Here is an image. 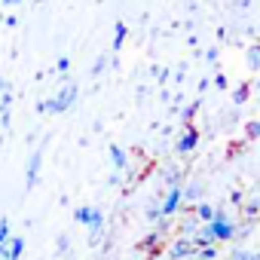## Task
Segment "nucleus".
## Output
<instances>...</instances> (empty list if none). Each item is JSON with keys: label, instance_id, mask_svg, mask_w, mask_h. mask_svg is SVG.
<instances>
[{"label": "nucleus", "instance_id": "obj_5", "mask_svg": "<svg viewBox=\"0 0 260 260\" xmlns=\"http://www.w3.org/2000/svg\"><path fill=\"white\" fill-rule=\"evenodd\" d=\"M196 251V242H187V239H181L175 248H172V260H184V257H190Z\"/></svg>", "mask_w": 260, "mask_h": 260}, {"label": "nucleus", "instance_id": "obj_2", "mask_svg": "<svg viewBox=\"0 0 260 260\" xmlns=\"http://www.w3.org/2000/svg\"><path fill=\"white\" fill-rule=\"evenodd\" d=\"M181 199H184V193H181V187H169V193L162 196V202H159V208L153 211V217H169V214H175L178 208H181Z\"/></svg>", "mask_w": 260, "mask_h": 260}, {"label": "nucleus", "instance_id": "obj_13", "mask_svg": "<svg viewBox=\"0 0 260 260\" xmlns=\"http://www.w3.org/2000/svg\"><path fill=\"white\" fill-rule=\"evenodd\" d=\"M4 4H7V7H10V4H16V0H4Z\"/></svg>", "mask_w": 260, "mask_h": 260}, {"label": "nucleus", "instance_id": "obj_10", "mask_svg": "<svg viewBox=\"0 0 260 260\" xmlns=\"http://www.w3.org/2000/svg\"><path fill=\"white\" fill-rule=\"evenodd\" d=\"M196 214H199V217H202V220L208 223V220H211V217H214L217 211H214V208H208V205H199V208H196Z\"/></svg>", "mask_w": 260, "mask_h": 260}, {"label": "nucleus", "instance_id": "obj_6", "mask_svg": "<svg viewBox=\"0 0 260 260\" xmlns=\"http://www.w3.org/2000/svg\"><path fill=\"white\" fill-rule=\"evenodd\" d=\"M22 251H25V239H22V236H13V239L7 242V260H19Z\"/></svg>", "mask_w": 260, "mask_h": 260}, {"label": "nucleus", "instance_id": "obj_12", "mask_svg": "<svg viewBox=\"0 0 260 260\" xmlns=\"http://www.w3.org/2000/svg\"><path fill=\"white\" fill-rule=\"evenodd\" d=\"M233 260H260V257L251 254V251H239V254H233Z\"/></svg>", "mask_w": 260, "mask_h": 260}, {"label": "nucleus", "instance_id": "obj_8", "mask_svg": "<svg viewBox=\"0 0 260 260\" xmlns=\"http://www.w3.org/2000/svg\"><path fill=\"white\" fill-rule=\"evenodd\" d=\"M110 159H113L116 169H125V153H122V147H110Z\"/></svg>", "mask_w": 260, "mask_h": 260}, {"label": "nucleus", "instance_id": "obj_11", "mask_svg": "<svg viewBox=\"0 0 260 260\" xmlns=\"http://www.w3.org/2000/svg\"><path fill=\"white\" fill-rule=\"evenodd\" d=\"M37 162H40V156H34V159H31V166H28V184H34V175H37Z\"/></svg>", "mask_w": 260, "mask_h": 260}, {"label": "nucleus", "instance_id": "obj_1", "mask_svg": "<svg viewBox=\"0 0 260 260\" xmlns=\"http://www.w3.org/2000/svg\"><path fill=\"white\" fill-rule=\"evenodd\" d=\"M236 236V226H233V220L223 214V211H217L205 226H202V233H199V239H196V245H211V242H226V239H233Z\"/></svg>", "mask_w": 260, "mask_h": 260}, {"label": "nucleus", "instance_id": "obj_7", "mask_svg": "<svg viewBox=\"0 0 260 260\" xmlns=\"http://www.w3.org/2000/svg\"><path fill=\"white\" fill-rule=\"evenodd\" d=\"M193 147H196V132H193V128H187L184 138L178 141V150H181V153H187V150H193Z\"/></svg>", "mask_w": 260, "mask_h": 260}, {"label": "nucleus", "instance_id": "obj_9", "mask_svg": "<svg viewBox=\"0 0 260 260\" xmlns=\"http://www.w3.org/2000/svg\"><path fill=\"white\" fill-rule=\"evenodd\" d=\"M10 239H13V236H10V223H7V220H0V248H7Z\"/></svg>", "mask_w": 260, "mask_h": 260}, {"label": "nucleus", "instance_id": "obj_3", "mask_svg": "<svg viewBox=\"0 0 260 260\" xmlns=\"http://www.w3.org/2000/svg\"><path fill=\"white\" fill-rule=\"evenodd\" d=\"M77 220L86 223L92 233H98V230L104 226V214H101L98 208H77Z\"/></svg>", "mask_w": 260, "mask_h": 260}, {"label": "nucleus", "instance_id": "obj_4", "mask_svg": "<svg viewBox=\"0 0 260 260\" xmlns=\"http://www.w3.org/2000/svg\"><path fill=\"white\" fill-rule=\"evenodd\" d=\"M74 98H77V92H74V89H68V92H58L52 101H46V104H43V110H52V113H64V110L74 104Z\"/></svg>", "mask_w": 260, "mask_h": 260}]
</instances>
